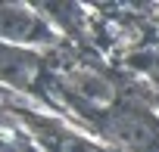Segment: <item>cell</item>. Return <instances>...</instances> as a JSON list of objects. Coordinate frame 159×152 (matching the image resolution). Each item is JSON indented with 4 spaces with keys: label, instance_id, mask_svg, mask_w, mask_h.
<instances>
[{
    "label": "cell",
    "instance_id": "obj_2",
    "mask_svg": "<svg viewBox=\"0 0 159 152\" xmlns=\"http://www.w3.org/2000/svg\"><path fill=\"white\" fill-rule=\"evenodd\" d=\"M44 140L50 143L53 152H100L97 146L78 140V137H72V133H62V130H50V133H44Z\"/></svg>",
    "mask_w": 159,
    "mask_h": 152
},
{
    "label": "cell",
    "instance_id": "obj_1",
    "mask_svg": "<svg viewBox=\"0 0 159 152\" xmlns=\"http://www.w3.org/2000/svg\"><path fill=\"white\" fill-rule=\"evenodd\" d=\"M38 25L22 13V10H3L0 6V34L7 37H34Z\"/></svg>",
    "mask_w": 159,
    "mask_h": 152
}]
</instances>
